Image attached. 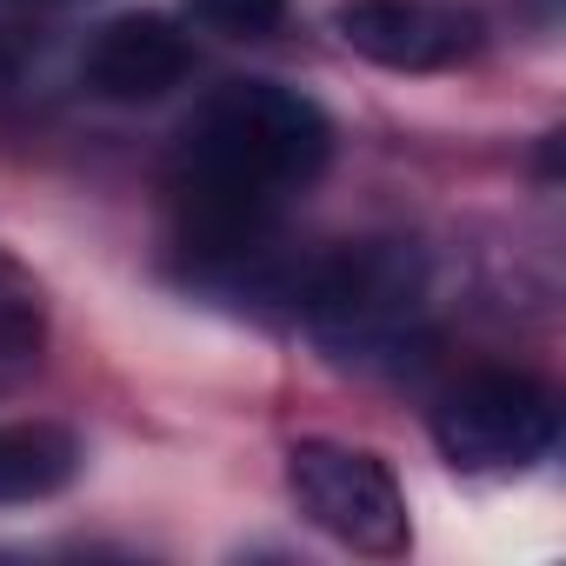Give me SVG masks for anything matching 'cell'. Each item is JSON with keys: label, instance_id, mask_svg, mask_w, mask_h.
Returning <instances> with one entry per match:
<instances>
[{"label": "cell", "instance_id": "8992f818", "mask_svg": "<svg viewBox=\"0 0 566 566\" xmlns=\"http://www.w3.org/2000/svg\"><path fill=\"white\" fill-rule=\"evenodd\" d=\"M187 74H193V48L160 14H120V21H107L94 34L87 61H81V81L101 101H160Z\"/></svg>", "mask_w": 566, "mask_h": 566}, {"label": "cell", "instance_id": "ba28073f", "mask_svg": "<svg viewBox=\"0 0 566 566\" xmlns=\"http://www.w3.org/2000/svg\"><path fill=\"white\" fill-rule=\"evenodd\" d=\"M41 340H48L41 287H34V273H28L8 247H0V367L41 360Z\"/></svg>", "mask_w": 566, "mask_h": 566}, {"label": "cell", "instance_id": "7a4b0ae2", "mask_svg": "<svg viewBox=\"0 0 566 566\" xmlns=\"http://www.w3.org/2000/svg\"><path fill=\"white\" fill-rule=\"evenodd\" d=\"M294 307L314 340L340 360H400L420 340L427 314V260L407 240H347L294 280Z\"/></svg>", "mask_w": 566, "mask_h": 566}, {"label": "cell", "instance_id": "6da1fadb", "mask_svg": "<svg viewBox=\"0 0 566 566\" xmlns=\"http://www.w3.org/2000/svg\"><path fill=\"white\" fill-rule=\"evenodd\" d=\"M334 154L327 114L280 81H227L200 101L174 160V227L200 266H247L273 220Z\"/></svg>", "mask_w": 566, "mask_h": 566}, {"label": "cell", "instance_id": "30bf717a", "mask_svg": "<svg viewBox=\"0 0 566 566\" xmlns=\"http://www.w3.org/2000/svg\"><path fill=\"white\" fill-rule=\"evenodd\" d=\"M41 8H61V0H41Z\"/></svg>", "mask_w": 566, "mask_h": 566}, {"label": "cell", "instance_id": "3957f363", "mask_svg": "<svg viewBox=\"0 0 566 566\" xmlns=\"http://www.w3.org/2000/svg\"><path fill=\"white\" fill-rule=\"evenodd\" d=\"M287 493L294 506L340 546L394 559L407 553L413 526H407V493L394 480V467L367 447H340V440H301L287 453Z\"/></svg>", "mask_w": 566, "mask_h": 566}, {"label": "cell", "instance_id": "9c48e42d", "mask_svg": "<svg viewBox=\"0 0 566 566\" xmlns=\"http://www.w3.org/2000/svg\"><path fill=\"white\" fill-rule=\"evenodd\" d=\"M187 14L227 41H260L287 21V0H187Z\"/></svg>", "mask_w": 566, "mask_h": 566}, {"label": "cell", "instance_id": "277c9868", "mask_svg": "<svg viewBox=\"0 0 566 566\" xmlns=\"http://www.w3.org/2000/svg\"><path fill=\"white\" fill-rule=\"evenodd\" d=\"M433 440L467 473L533 467L559 440V400L526 374H473L433 407Z\"/></svg>", "mask_w": 566, "mask_h": 566}, {"label": "cell", "instance_id": "52a82bcc", "mask_svg": "<svg viewBox=\"0 0 566 566\" xmlns=\"http://www.w3.org/2000/svg\"><path fill=\"white\" fill-rule=\"evenodd\" d=\"M81 467V440L67 427L48 420H21V427H0V506H28L48 500L74 480Z\"/></svg>", "mask_w": 566, "mask_h": 566}, {"label": "cell", "instance_id": "5b68a950", "mask_svg": "<svg viewBox=\"0 0 566 566\" xmlns=\"http://www.w3.org/2000/svg\"><path fill=\"white\" fill-rule=\"evenodd\" d=\"M340 34L354 54H367L380 67L427 74V67H453L480 48V14L460 8V0H347Z\"/></svg>", "mask_w": 566, "mask_h": 566}]
</instances>
